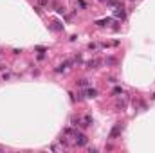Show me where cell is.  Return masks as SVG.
Returning a JSON list of instances; mask_svg holds the SVG:
<instances>
[{
	"instance_id": "cell-1",
	"label": "cell",
	"mask_w": 155,
	"mask_h": 153,
	"mask_svg": "<svg viewBox=\"0 0 155 153\" xmlns=\"http://www.w3.org/2000/svg\"><path fill=\"white\" fill-rule=\"evenodd\" d=\"M88 142V139H87V135H85V133H74V144L76 146H85Z\"/></svg>"
},
{
	"instance_id": "cell-2",
	"label": "cell",
	"mask_w": 155,
	"mask_h": 153,
	"mask_svg": "<svg viewBox=\"0 0 155 153\" xmlns=\"http://www.w3.org/2000/svg\"><path fill=\"white\" fill-rule=\"evenodd\" d=\"M121 130H123V128H121V124H115V126H114V130L110 131V139L114 141V139H115V137H117L119 133H121Z\"/></svg>"
},
{
	"instance_id": "cell-3",
	"label": "cell",
	"mask_w": 155,
	"mask_h": 153,
	"mask_svg": "<svg viewBox=\"0 0 155 153\" xmlns=\"http://www.w3.org/2000/svg\"><path fill=\"white\" fill-rule=\"evenodd\" d=\"M90 124H92V117H90V115H85L80 126H83V128H87V126H90Z\"/></svg>"
},
{
	"instance_id": "cell-4",
	"label": "cell",
	"mask_w": 155,
	"mask_h": 153,
	"mask_svg": "<svg viewBox=\"0 0 155 153\" xmlns=\"http://www.w3.org/2000/svg\"><path fill=\"white\" fill-rule=\"evenodd\" d=\"M96 24H98L99 27H106V25H110V24H112V20H110V18H103V20H98Z\"/></svg>"
},
{
	"instance_id": "cell-5",
	"label": "cell",
	"mask_w": 155,
	"mask_h": 153,
	"mask_svg": "<svg viewBox=\"0 0 155 153\" xmlns=\"http://www.w3.org/2000/svg\"><path fill=\"white\" fill-rule=\"evenodd\" d=\"M87 97H98V90H96V88H88L87 90Z\"/></svg>"
},
{
	"instance_id": "cell-6",
	"label": "cell",
	"mask_w": 155,
	"mask_h": 153,
	"mask_svg": "<svg viewBox=\"0 0 155 153\" xmlns=\"http://www.w3.org/2000/svg\"><path fill=\"white\" fill-rule=\"evenodd\" d=\"M115 16H117V18H125V11H123V7H121V6L117 7V11H115Z\"/></svg>"
},
{
	"instance_id": "cell-7",
	"label": "cell",
	"mask_w": 155,
	"mask_h": 153,
	"mask_svg": "<svg viewBox=\"0 0 155 153\" xmlns=\"http://www.w3.org/2000/svg\"><path fill=\"white\" fill-rule=\"evenodd\" d=\"M96 65H98V61L92 60V61H87V69H96Z\"/></svg>"
},
{
	"instance_id": "cell-8",
	"label": "cell",
	"mask_w": 155,
	"mask_h": 153,
	"mask_svg": "<svg viewBox=\"0 0 155 153\" xmlns=\"http://www.w3.org/2000/svg\"><path fill=\"white\" fill-rule=\"evenodd\" d=\"M112 94H114V95H119V94H123V88H119V87H115Z\"/></svg>"
},
{
	"instance_id": "cell-9",
	"label": "cell",
	"mask_w": 155,
	"mask_h": 153,
	"mask_svg": "<svg viewBox=\"0 0 155 153\" xmlns=\"http://www.w3.org/2000/svg\"><path fill=\"white\" fill-rule=\"evenodd\" d=\"M78 85H80V87H87V85H88V79H80V81H78Z\"/></svg>"
},
{
	"instance_id": "cell-10",
	"label": "cell",
	"mask_w": 155,
	"mask_h": 153,
	"mask_svg": "<svg viewBox=\"0 0 155 153\" xmlns=\"http://www.w3.org/2000/svg\"><path fill=\"white\" fill-rule=\"evenodd\" d=\"M106 63H108V65H112V63H115V60H114V58H108V60H106Z\"/></svg>"
}]
</instances>
